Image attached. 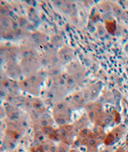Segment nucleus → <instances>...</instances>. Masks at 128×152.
I'll list each match as a JSON object with an SVG mask.
<instances>
[{
  "label": "nucleus",
  "mask_w": 128,
  "mask_h": 152,
  "mask_svg": "<svg viewBox=\"0 0 128 152\" xmlns=\"http://www.w3.org/2000/svg\"><path fill=\"white\" fill-rule=\"evenodd\" d=\"M69 152H80V151H78V150L73 149V150H71V151H69Z\"/></svg>",
  "instance_id": "3"
},
{
  "label": "nucleus",
  "mask_w": 128,
  "mask_h": 152,
  "mask_svg": "<svg viewBox=\"0 0 128 152\" xmlns=\"http://www.w3.org/2000/svg\"><path fill=\"white\" fill-rule=\"evenodd\" d=\"M114 152H126V151L124 147H118V148Z\"/></svg>",
  "instance_id": "2"
},
{
  "label": "nucleus",
  "mask_w": 128,
  "mask_h": 152,
  "mask_svg": "<svg viewBox=\"0 0 128 152\" xmlns=\"http://www.w3.org/2000/svg\"><path fill=\"white\" fill-rule=\"evenodd\" d=\"M125 151H126V152H128V141H127V145H126Z\"/></svg>",
  "instance_id": "4"
},
{
  "label": "nucleus",
  "mask_w": 128,
  "mask_h": 152,
  "mask_svg": "<svg viewBox=\"0 0 128 152\" xmlns=\"http://www.w3.org/2000/svg\"><path fill=\"white\" fill-rule=\"evenodd\" d=\"M100 152H112V149H111V147H107L106 149L102 150V151H100Z\"/></svg>",
  "instance_id": "1"
}]
</instances>
